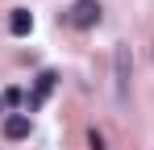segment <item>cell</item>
<instances>
[{
  "label": "cell",
  "instance_id": "obj_1",
  "mask_svg": "<svg viewBox=\"0 0 154 150\" xmlns=\"http://www.w3.org/2000/svg\"><path fill=\"white\" fill-rule=\"evenodd\" d=\"M67 21L75 29H96L100 25V0H75L71 13H67Z\"/></svg>",
  "mask_w": 154,
  "mask_h": 150
},
{
  "label": "cell",
  "instance_id": "obj_2",
  "mask_svg": "<svg viewBox=\"0 0 154 150\" xmlns=\"http://www.w3.org/2000/svg\"><path fill=\"white\" fill-rule=\"evenodd\" d=\"M112 83H117V100H129V46L112 50Z\"/></svg>",
  "mask_w": 154,
  "mask_h": 150
},
{
  "label": "cell",
  "instance_id": "obj_3",
  "mask_svg": "<svg viewBox=\"0 0 154 150\" xmlns=\"http://www.w3.org/2000/svg\"><path fill=\"white\" fill-rule=\"evenodd\" d=\"M4 138H8V142L29 138V117L25 113H8V117H4Z\"/></svg>",
  "mask_w": 154,
  "mask_h": 150
},
{
  "label": "cell",
  "instance_id": "obj_4",
  "mask_svg": "<svg viewBox=\"0 0 154 150\" xmlns=\"http://www.w3.org/2000/svg\"><path fill=\"white\" fill-rule=\"evenodd\" d=\"M8 33H13V38L33 33V13H29V8H13V13H8Z\"/></svg>",
  "mask_w": 154,
  "mask_h": 150
},
{
  "label": "cell",
  "instance_id": "obj_5",
  "mask_svg": "<svg viewBox=\"0 0 154 150\" xmlns=\"http://www.w3.org/2000/svg\"><path fill=\"white\" fill-rule=\"evenodd\" d=\"M54 79H58L54 71H42V75H38V88H33V96H29V113H33V108H42V100L54 92Z\"/></svg>",
  "mask_w": 154,
  "mask_h": 150
},
{
  "label": "cell",
  "instance_id": "obj_6",
  "mask_svg": "<svg viewBox=\"0 0 154 150\" xmlns=\"http://www.w3.org/2000/svg\"><path fill=\"white\" fill-rule=\"evenodd\" d=\"M88 150H104V138H100V129H92V133H88Z\"/></svg>",
  "mask_w": 154,
  "mask_h": 150
}]
</instances>
